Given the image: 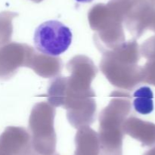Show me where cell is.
<instances>
[{
  "instance_id": "obj_1",
  "label": "cell",
  "mask_w": 155,
  "mask_h": 155,
  "mask_svg": "<svg viewBox=\"0 0 155 155\" xmlns=\"http://www.w3.org/2000/svg\"><path fill=\"white\" fill-rule=\"evenodd\" d=\"M110 102L99 114V155H123V125L130 110V96L114 91Z\"/></svg>"
},
{
  "instance_id": "obj_2",
  "label": "cell",
  "mask_w": 155,
  "mask_h": 155,
  "mask_svg": "<svg viewBox=\"0 0 155 155\" xmlns=\"http://www.w3.org/2000/svg\"><path fill=\"white\" fill-rule=\"evenodd\" d=\"M55 108L48 102H39L33 107L29 118L31 146L37 155L55 154L57 138L54 122Z\"/></svg>"
},
{
  "instance_id": "obj_3",
  "label": "cell",
  "mask_w": 155,
  "mask_h": 155,
  "mask_svg": "<svg viewBox=\"0 0 155 155\" xmlns=\"http://www.w3.org/2000/svg\"><path fill=\"white\" fill-rule=\"evenodd\" d=\"M133 42H124L114 51L103 54L100 62V70L107 80L115 87L130 89L134 86L133 74Z\"/></svg>"
},
{
  "instance_id": "obj_4",
  "label": "cell",
  "mask_w": 155,
  "mask_h": 155,
  "mask_svg": "<svg viewBox=\"0 0 155 155\" xmlns=\"http://www.w3.org/2000/svg\"><path fill=\"white\" fill-rule=\"evenodd\" d=\"M72 39L69 27L60 21L51 20L36 27L33 42L39 52L57 57L68 49Z\"/></svg>"
},
{
  "instance_id": "obj_5",
  "label": "cell",
  "mask_w": 155,
  "mask_h": 155,
  "mask_svg": "<svg viewBox=\"0 0 155 155\" xmlns=\"http://www.w3.org/2000/svg\"><path fill=\"white\" fill-rule=\"evenodd\" d=\"M35 51L30 45L17 42H9L0 47V78L9 79L20 68H29Z\"/></svg>"
},
{
  "instance_id": "obj_6",
  "label": "cell",
  "mask_w": 155,
  "mask_h": 155,
  "mask_svg": "<svg viewBox=\"0 0 155 155\" xmlns=\"http://www.w3.org/2000/svg\"><path fill=\"white\" fill-rule=\"evenodd\" d=\"M66 68L71 74L67 81L71 91L87 93L93 90L91 84L98 74V69L92 59L85 55L74 56L67 63Z\"/></svg>"
},
{
  "instance_id": "obj_7",
  "label": "cell",
  "mask_w": 155,
  "mask_h": 155,
  "mask_svg": "<svg viewBox=\"0 0 155 155\" xmlns=\"http://www.w3.org/2000/svg\"><path fill=\"white\" fill-rule=\"evenodd\" d=\"M95 93L72 98L64 108L70 124L76 129L92 125L96 117Z\"/></svg>"
},
{
  "instance_id": "obj_8",
  "label": "cell",
  "mask_w": 155,
  "mask_h": 155,
  "mask_svg": "<svg viewBox=\"0 0 155 155\" xmlns=\"http://www.w3.org/2000/svg\"><path fill=\"white\" fill-rule=\"evenodd\" d=\"M31 148L30 133L22 127H8L0 136V154L20 155Z\"/></svg>"
},
{
  "instance_id": "obj_9",
  "label": "cell",
  "mask_w": 155,
  "mask_h": 155,
  "mask_svg": "<svg viewBox=\"0 0 155 155\" xmlns=\"http://www.w3.org/2000/svg\"><path fill=\"white\" fill-rule=\"evenodd\" d=\"M29 68L43 78H55L61 72L63 63L58 56L48 55L35 51Z\"/></svg>"
},
{
  "instance_id": "obj_10",
  "label": "cell",
  "mask_w": 155,
  "mask_h": 155,
  "mask_svg": "<svg viewBox=\"0 0 155 155\" xmlns=\"http://www.w3.org/2000/svg\"><path fill=\"white\" fill-rule=\"evenodd\" d=\"M75 145L74 155L100 154L98 134L89 126L78 129L75 136Z\"/></svg>"
},
{
  "instance_id": "obj_11",
  "label": "cell",
  "mask_w": 155,
  "mask_h": 155,
  "mask_svg": "<svg viewBox=\"0 0 155 155\" xmlns=\"http://www.w3.org/2000/svg\"><path fill=\"white\" fill-rule=\"evenodd\" d=\"M133 107L140 114L147 115L154 110V94L148 86H142L133 93Z\"/></svg>"
},
{
  "instance_id": "obj_12",
  "label": "cell",
  "mask_w": 155,
  "mask_h": 155,
  "mask_svg": "<svg viewBox=\"0 0 155 155\" xmlns=\"http://www.w3.org/2000/svg\"><path fill=\"white\" fill-rule=\"evenodd\" d=\"M18 14L15 12H3L0 14V46L9 43L13 33L12 21Z\"/></svg>"
},
{
  "instance_id": "obj_13",
  "label": "cell",
  "mask_w": 155,
  "mask_h": 155,
  "mask_svg": "<svg viewBox=\"0 0 155 155\" xmlns=\"http://www.w3.org/2000/svg\"><path fill=\"white\" fill-rule=\"evenodd\" d=\"M20 155H37V154L34 152V151L33 150V148H30V149L27 150V151H26L25 152H24L23 154H21Z\"/></svg>"
},
{
  "instance_id": "obj_14",
  "label": "cell",
  "mask_w": 155,
  "mask_h": 155,
  "mask_svg": "<svg viewBox=\"0 0 155 155\" xmlns=\"http://www.w3.org/2000/svg\"><path fill=\"white\" fill-rule=\"evenodd\" d=\"M76 1L80 3H89V2H92L93 0H76Z\"/></svg>"
},
{
  "instance_id": "obj_15",
  "label": "cell",
  "mask_w": 155,
  "mask_h": 155,
  "mask_svg": "<svg viewBox=\"0 0 155 155\" xmlns=\"http://www.w3.org/2000/svg\"><path fill=\"white\" fill-rule=\"evenodd\" d=\"M31 1L34 2H36V3H39V2H40L43 1V0H31Z\"/></svg>"
},
{
  "instance_id": "obj_16",
  "label": "cell",
  "mask_w": 155,
  "mask_h": 155,
  "mask_svg": "<svg viewBox=\"0 0 155 155\" xmlns=\"http://www.w3.org/2000/svg\"><path fill=\"white\" fill-rule=\"evenodd\" d=\"M54 155H59V154H56V153H55V154H54Z\"/></svg>"
},
{
  "instance_id": "obj_17",
  "label": "cell",
  "mask_w": 155,
  "mask_h": 155,
  "mask_svg": "<svg viewBox=\"0 0 155 155\" xmlns=\"http://www.w3.org/2000/svg\"><path fill=\"white\" fill-rule=\"evenodd\" d=\"M0 155H4V154H0Z\"/></svg>"
}]
</instances>
